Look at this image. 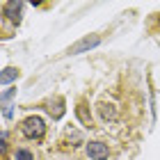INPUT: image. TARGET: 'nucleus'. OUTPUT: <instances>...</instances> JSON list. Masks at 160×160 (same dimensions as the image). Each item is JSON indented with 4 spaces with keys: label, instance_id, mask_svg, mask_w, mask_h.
Masks as SVG:
<instances>
[{
    "label": "nucleus",
    "instance_id": "obj_1",
    "mask_svg": "<svg viewBox=\"0 0 160 160\" xmlns=\"http://www.w3.org/2000/svg\"><path fill=\"white\" fill-rule=\"evenodd\" d=\"M21 133H23L25 140H32V142H39L43 140V135H46V121L37 114H30V117H25L21 121Z\"/></svg>",
    "mask_w": 160,
    "mask_h": 160
},
{
    "label": "nucleus",
    "instance_id": "obj_2",
    "mask_svg": "<svg viewBox=\"0 0 160 160\" xmlns=\"http://www.w3.org/2000/svg\"><path fill=\"white\" fill-rule=\"evenodd\" d=\"M101 43V37L98 34H87V37L82 39H78L73 46H69L67 48V55H80V53H89L92 48H96Z\"/></svg>",
    "mask_w": 160,
    "mask_h": 160
},
{
    "label": "nucleus",
    "instance_id": "obj_3",
    "mask_svg": "<svg viewBox=\"0 0 160 160\" xmlns=\"http://www.w3.org/2000/svg\"><path fill=\"white\" fill-rule=\"evenodd\" d=\"M23 7H25V2H21V0L2 2V18L9 21V23H14V25H18L21 23V16H23Z\"/></svg>",
    "mask_w": 160,
    "mask_h": 160
},
{
    "label": "nucleus",
    "instance_id": "obj_4",
    "mask_svg": "<svg viewBox=\"0 0 160 160\" xmlns=\"http://www.w3.org/2000/svg\"><path fill=\"white\" fill-rule=\"evenodd\" d=\"M85 153L89 160H108L110 158V149H108L105 142L101 140H89L85 144Z\"/></svg>",
    "mask_w": 160,
    "mask_h": 160
},
{
    "label": "nucleus",
    "instance_id": "obj_5",
    "mask_svg": "<svg viewBox=\"0 0 160 160\" xmlns=\"http://www.w3.org/2000/svg\"><path fill=\"white\" fill-rule=\"evenodd\" d=\"M76 117H78V121L82 123V126H87V128L94 126V117H92L89 103H87L85 98H78V103H76Z\"/></svg>",
    "mask_w": 160,
    "mask_h": 160
},
{
    "label": "nucleus",
    "instance_id": "obj_6",
    "mask_svg": "<svg viewBox=\"0 0 160 160\" xmlns=\"http://www.w3.org/2000/svg\"><path fill=\"white\" fill-rule=\"evenodd\" d=\"M46 112L53 117L55 121L64 117V96H53L46 101Z\"/></svg>",
    "mask_w": 160,
    "mask_h": 160
},
{
    "label": "nucleus",
    "instance_id": "obj_7",
    "mask_svg": "<svg viewBox=\"0 0 160 160\" xmlns=\"http://www.w3.org/2000/svg\"><path fill=\"white\" fill-rule=\"evenodd\" d=\"M96 112H98L101 121H114L117 119V108H114V103H110V101H101L96 105Z\"/></svg>",
    "mask_w": 160,
    "mask_h": 160
},
{
    "label": "nucleus",
    "instance_id": "obj_8",
    "mask_svg": "<svg viewBox=\"0 0 160 160\" xmlns=\"http://www.w3.org/2000/svg\"><path fill=\"white\" fill-rule=\"evenodd\" d=\"M18 78H21V69H18V67H5L2 73H0V85L7 87V85L16 82Z\"/></svg>",
    "mask_w": 160,
    "mask_h": 160
},
{
    "label": "nucleus",
    "instance_id": "obj_9",
    "mask_svg": "<svg viewBox=\"0 0 160 160\" xmlns=\"http://www.w3.org/2000/svg\"><path fill=\"white\" fill-rule=\"evenodd\" d=\"M12 160H34V153L28 147H18V149H14Z\"/></svg>",
    "mask_w": 160,
    "mask_h": 160
},
{
    "label": "nucleus",
    "instance_id": "obj_10",
    "mask_svg": "<svg viewBox=\"0 0 160 160\" xmlns=\"http://www.w3.org/2000/svg\"><path fill=\"white\" fill-rule=\"evenodd\" d=\"M16 96V87H7V89L2 92V96H0V101H2V108L9 105V101Z\"/></svg>",
    "mask_w": 160,
    "mask_h": 160
},
{
    "label": "nucleus",
    "instance_id": "obj_11",
    "mask_svg": "<svg viewBox=\"0 0 160 160\" xmlns=\"http://www.w3.org/2000/svg\"><path fill=\"white\" fill-rule=\"evenodd\" d=\"M0 151H2V156H7V151H9V133L7 130L0 133Z\"/></svg>",
    "mask_w": 160,
    "mask_h": 160
}]
</instances>
